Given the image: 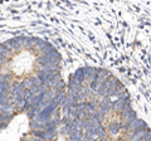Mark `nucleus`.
Here are the masks:
<instances>
[{
	"label": "nucleus",
	"mask_w": 151,
	"mask_h": 141,
	"mask_svg": "<svg viewBox=\"0 0 151 141\" xmlns=\"http://www.w3.org/2000/svg\"><path fill=\"white\" fill-rule=\"evenodd\" d=\"M60 131L69 141H151L130 95L111 72L82 67L65 83Z\"/></svg>",
	"instance_id": "2"
},
{
	"label": "nucleus",
	"mask_w": 151,
	"mask_h": 141,
	"mask_svg": "<svg viewBox=\"0 0 151 141\" xmlns=\"http://www.w3.org/2000/svg\"><path fill=\"white\" fill-rule=\"evenodd\" d=\"M64 93L53 44L24 35L0 43V141H57Z\"/></svg>",
	"instance_id": "1"
}]
</instances>
